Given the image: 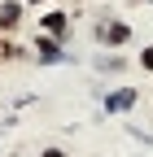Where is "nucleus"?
Segmentation results:
<instances>
[{"mask_svg":"<svg viewBox=\"0 0 153 157\" xmlns=\"http://www.w3.org/2000/svg\"><path fill=\"white\" fill-rule=\"evenodd\" d=\"M18 22H22V5H18V0H0V31H13Z\"/></svg>","mask_w":153,"mask_h":157,"instance_id":"obj_1","label":"nucleus"},{"mask_svg":"<svg viewBox=\"0 0 153 157\" xmlns=\"http://www.w3.org/2000/svg\"><path fill=\"white\" fill-rule=\"evenodd\" d=\"M101 44H114V48H118V44H127V39H131V31L123 26V22H109V26H101Z\"/></svg>","mask_w":153,"mask_h":157,"instance_id":"obj_2","label":"nucleus"},{"mask_svg":"<svg viewBox=\"0 0 153 157\" xmlns=\"http://www.w3.org/2000/svg\"><path fill=\"white\" fill-rule=\"evenodd\" d=\"M131 101H136V92H131V87H123V92L105 96V109H109V113H123V109H131Z\"/></svg>","mask_w":153,"mask_h":157,"instance_id":"obj_3","label":"nucleus"},{"mask_svg":"<svg viewBox=\"0 0 153 157\" xmlns=\"http://www.w3.org/2000/svg\"><path fill=\"white\" fill-rule=\"evenodd\" d=\"M44 31L61 35V31H66V13H48V17H44Z\"/></svg>","mask_w":153,"mask_h":157,"instance_id":"obj_4","label":"nucleus"},{"mask_svg":"<svg viewBox=\"0 0 153 157\" xmlns=\"http://www.w3.org/2000/svg\"><path fill=\"white\" fill-rule=\"evenodd\" d=\"M9 57H18V48L9 44V35H5V31H0V61H9Z\"/></svg>","mask_w":153,"mask_h":157,"instance_id":"obj_5","label":"nucleus"},{"mask_svg":"<svg viewBox=\"0 0 153 157\" xmlns=\"http://www.w3.org/2000/svg\"><path fill=\"white\" fill-rule=\"evenodd\" d=\"M140 66H144V70H153V48H144V52H140Z\"/></svg>","mask_w":153,"mask_h":157,"instance_id":"obj_6","label":"nucleus"},{"mask_svg":"<svg viewBox=\"0 0 153 157\" xmlns=\"http://www.w3.org/2000/svg\"><path fill=\"white\" fill-rule=\"evenodd\" d=\"M44 157H61V153H57V148H48V153H44Z\"/></svg>","mask_w":153,"mask_h":157,"instance_id":"obj_7","label":"nucleus"}]
</instances>
